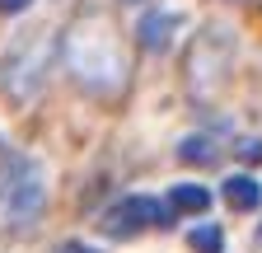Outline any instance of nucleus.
I'll use <instances>...</instances> for the list:
<instances>
[{
  "label": "nucleus",
  "instance_id": "1",
  "mask_svg": "<svg viewBox=\"0 0 262 253\" xmlns=\"http://www.w3.org/2000/svg\"><path fill=\"white\" fill-rule=\"evenodd\" d=\"M71 71L84 80V85H98V89H113L122 80V56L113 52V33L103 19H89V24H75L71 33Z\"/></svg>",
  "mask_w": 262,
  "mask_h": 253
},
{
  "label": "nucleus",
  "instance_id": "11",
  "mask_svg": "<svg viewBox=\"0 0 262 253\" xmlns=\"http://www.w3.org/2000/svg\"><path fill=\"white\" fill-rule=\"evenodd\" d=\"M239 150H244V160H262V141H257V136H253V141H244Z\"/></svg>",
  "mask_w": 262,
  "mask_h": 253
},
{
  "label": "nucleus",
  "instance_id": "7",
  "mask_svg": "<svg viewBox=\"0 0 262 253\" xmlns=\"http://www.w3.org/2000/svg\"><path fill=\"white\" fill-rule=\"evenodd\" d=\"M225 202L234 206V211H257V202H262V187H257V178H248V174L225 178Z\"/></svg>",
  "mask_w": 262,
  "mask_h": 253
},
{
  "label": "nucleus",
  "instance_id": "8",
  "mask_svg": "<svg viewBox=\"0 0 262 253\" xmlns=\"http://www.w3.org/2000/svg\"><path fill=\"white\" fill-rule=\"evenodd\" d=\"M169 206L183 211V216H202V211L211 206V193H206L202 183H178L173 193H169Z\"/></svg>",
  "mask_w": 262,
  "mask_h": 253
},
{
  "label": "nucleus",
  "instance_id": "2",
  "mask_svg": "<svg viewBox=\"0 0 262 253\" xmlns=\"http://www.w3.org/2000/svg\"><path fill=\"white\" fill-rule=\"evenodd\" d=\"M47 66H52V33H47V28H33V33L19 38L5 52V61H0V89H5L10 99L28 103L33 94L42 89Z\"/></svg>",
  "mask_w": 262,
  "mask_h": 253
},
{
  "label": "nucleus",
  "instance_id": "10",
  "mask_svg": "<svg viewBox=\"0 0 262 253\" xmlns=\"http://www.w3.org/2000/svg\"><path fill=\"white\" fill-rule=\"evenodd\" d=\"M187 244H192V253H220V248H225V235H220L215 225H196V230L187 235Z\"/></svg>",
  "mask_w": 262,
  "mask_h": 253
},
{
  "label": "nucleus",
  "instance_id": "4",
  "mask_svg": "<svg viewBox=\"0 0 262 253\" xmlns=\"http://www.w3.org/2000/svg\"><path fill=\"white\" fill-rule=\"evenodd\" d=\"M229 38H225V28H206L202 38L192 43V56H187V75H192V89H202V94H211L220 80H225V71H229Z\"/></svg>",
  "mask_w": 262,
  "mask_h": 253
},
{
  "label": "nucleus",
  "instance_id": "9",
  "mask_svg": "<svg viewBox=\"0 0 262 253\" xmlns=\"http://www.w3.org/2000/svg\"><path fill=\"white\" fill-rule=\"evenodd\" d=\"M178 160H183V164H211V160H215V141H211V136H183Z\"/></svg>",
  "mask_w": 262,
  "mask_h": 253
},
{
  "label": "nucleus",
  "instance_id": "12",
  "mask_svg": "<svg viewBox=\"0 0 262 253\" xmlns=\"http://www.w3.org/2000/svg\"><path fill=\"white\" fill-rule=\"evenodd\" d=\"M33 5V0H0V10H5V14H24Z\"/></svg>",
  "mask_w": 262,
  "mask_h": 253
},
{
  "label": "nucleus",
  "instance_id": "6",
  "mask_svg": "<svg viewBox=\"0 0 262 253\" xmlns=\"http://www.w3.org/2000/svg\"><path fill=\"white\" fill-rule=\"evenodd\" d=\"M183 19L173 14V10H155V14H145L141 24H136V33H141V47L145 52H164L173 43V28H178Z\"/></svg>",
  "mask_w": 262,
  "mask_h": 253
},
{
  "label": "nucleus",
  "instance_id": "5",
  "mask_svg": "<svg viewBox=\"0 0 262 253\" xmlns=\"http://www.w3.org/2000/svg\"><path fill=\"white\" fill-rule=\"evenodd\" d=\"M47 202V183H42V169L38 164H24L19 178L5 187V225H33Z\"/></svg>",
  "mask_w": 262,
  "mask_h": 253
},
{
  "label": "nucleus",
  "instance_id": "3",
  "mask_svg": "<svg viewBox=\"0 0 262 253\" xmlns=\"http://www.w3.org/2000/svg\"><path fill=\"white\" fill-rule=\"evenodd\" d=\"M150 225H173V206L159 197H122L103 216V235H113V239H131Z\"/></svg>",
  "mask_w": 262,
  "mask_h": 253
},
{
  "label": "nucleus",
  "instance_id": "13",
  "mask_svg": "<svg viewBox=\"0 0 262 253\" xmlns=\"http://www.w3.org/2000/svg\"><path fill=\"white\" fill-rule=\"evenodd\" d=\"M56 253H89V248H84V244H61Z\"/></svg>",
  "mask_w": 262,
  "mask_h": 253
}]
</instances>
